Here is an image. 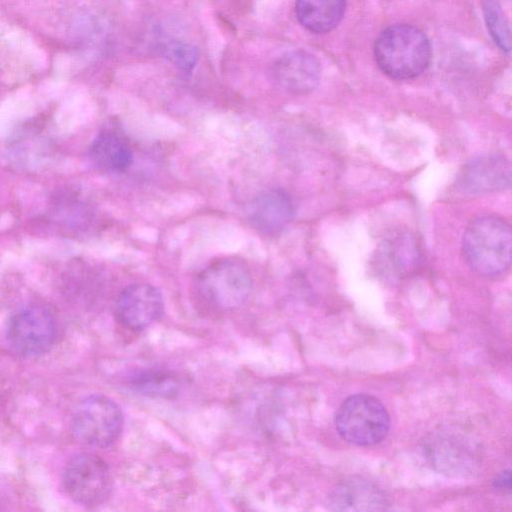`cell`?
Returning <instances> with one entry per match:
<instances>
[{"label": "cell", "mask_w": 512, "mask_h": 512, "mask_svg": "<svg viewBox=\"0 0 512 512\" xmlns=\"http://www.w3.org/2000/svg\"><path fill=\"white\" fill-rule=\"evenodd\" d=\"M462 252L467 264L482 276H497L511 263L512 234L501 217L480 215L467 225L462 238Z\"/></svg>", "instance_id": "1"}, {"label": "cell", "mask_w": 512, "mask_h": 512, "mask_svg": "<svg viewBox=\"0 0 512 512\" xmlns=\"http://www.w3.org/2000/svg\"><path fill=\"white\" fill-rule=\"evenodd\" d=\"M378 67L398 80L415 78L423 73L431 60V45L417 27L396 24L378 36L374 46Z\"/></svg>", "instance_id": "2"}, {"label": "cell", "mask_w": 512, "mask_h": 512, "mask_svg": "<svg viewBox=\"0 0 512 512\" xmlns=\"http://www.w3.org/2000/svg\"><path fill=\"white\" fill-rule=\"evenodd\" d=\"M335 425L339 435L357 446L375 445L385 439L390 418L385 406L374 396L356 394L340 405Z\"/></svg>", "instance_id": "3"}, {"label": "cell", "mask_w": 512, "mask_h": 512, "mask_svg": "<svg viewBox=\"0 0 512 512\" xmlns=\"http://www.w3.org/2000/svg\"><path fill=\"white\" fill-rule=\"evenodd\" d=\"M197 286L209 304L229 310L248 300L252 291V277L244 262L226 258L206 267L198 276Z\"/></svg>", "instance_id": "4"}, {"label": "cell", "mask_w": 512, "mask_h": 512, "mask_svg": "<svg viewBox=\"0 0 512 512\" xmlns=\"http://www.w3.org/2000/svg\"><path fill=\"white\" fill-rule=\"evenodd\" d=\"M123 414L120 407L103 395H91L76 407L71 429L82 444L104 448L113 444L121 434Z\"/></svg>", "instance_id": "5"}, {"label": "cell", "mask_w": 512, "mask_h": 512, "mask_svg": "<svg viewBox=\"0 0 512 512\" xmlns=\"http://www.w3.org/2000/svg\"><path fill=\"white\" fill-rule=\"evenodd\" d=\"M63 483L75 502L88 507L103 504L113 487L108 465L92 453H80L70 459L64 470Z\"/></svg>", "instance_id": "6"}, {"label": "cell", "mask_w": 512, "mask_h": 512, "mask_svg": "<svg viewBox=\"0 0 512 512\" xmlns=\"http://www.w3.org/2000/svg\"><path fill=\"white\" fill-rule=\"evenodd\" d=\"M6 338L9 346L18 354L24 356L42 354L55 341V317L43 305L25 306L9 319Z\"/></svg>", "instance_id": "7"}, {"label": "cell", "mask_w": 512, "mask_h": 512, "mask_svg": "<svg viewBox=\"0 0 512 512\" xmlns=\"http://www.w3.org/2000/svg\"><path fill=\"white\" fill-rule=\"evenodd\" d=\"M164 310L161 292L148 283H134L119 295L116 315L119 321L132 330H142L157 321Z\"/></svg>", "instance_id": "8"}, {"label": "cell", "mask_w": 512, "mask_h": 512, "mask_svg": "<svg viewBox=\"0 0 512 512\" xmlns=\"http://www.w3.org/2000/svg\"><path fill=\"white\" fill-rule=\"evenodd\" d=\"M511 168L503 156L487 154L470 160L458 176V187L468 194H485L510 185Z\"/></svg>", "instance_id": "9"}, {"label": "cell", "mask_w": 512, "mask_h": 512, "mask_svg": "<svg viewBox=\"0 0 512 512\" xmlns=\"http://www.w3.org/2000/svg\"><path fill=\"white\" fill-rule=\"evenodd\" d=\"M320 72L318 60L304 50L286 52L272 65V75L276 82L295 94L312 91L319 82Z\"/></svg>", "instance_id": "10"}, {"label": "cell", "mask_w": 512, "mask_h": 512, "mask_svg": "<svg viewBox=\"0 0 512 512\" xmlns=\"http://www.w3.org/2000/svg\"><path fill=\"white\" fill-rule=\"evenodd\" d=\"M294 204L282 189L271 188L257 195L249 208L252 226L264 235L280 233L293 219Z\"/></svg>", "instance_id": "11"}, {"label": "cell", "mask_w": 512, "mask_h": 512, "mask_svg": "<svg viewBox=\"0 0 512 512\" xmlns=\"http://www.w3.org/2000/svg\"><path fill=\"white\" fill-rule=\"evenodd\" d=\"M328 505L337 511H377L386 508L387 499L372 482L352 477L336 485L328 497Z\"/></svg>", "instance_id": "12"}, {"label": "cell", "mask_w": 512, "mask_h": 512, "mask_svg": "<svg viewBox=\"0 0 512 512\" xmlns=\"http://www.w3.org/2000/svg\"><path fill=\"white\" fill-rule=\"evenodd\" d=\"M93 164L106 172H124L131 165L133 151L124 135L113 128L99 132L90 147Z\"/></svg>", "instance_id": "13"}, {"label": "cell", "mask_w": 512, "mask_h": 512, "mask_svg": "<svg viewBox=\"0 0 512 512\" xmlns=\"http://www.w3.org/2000/svg\"><path fill=\"white\" fill-rule=\"evenodd\" d=\"M378 260L389 275L402 277L419 266L421 253L413 235L397 232L384 240Z\"/></svg>", "instance_id": "14"}, {"label": "cell", "mask_w": 512, "mask_h": 512, "mask_svg": "<svg viewBox=\"0 0 512 512\" xmlns=\"http://www.w3.org/2000/svg\"><path fill=\"white\" fill-rule=\"evenodd\" d=\"M346 0H296L298 22L312 33H326L342 20Z\"/></svg>", "instance_id": "15"}, {"label": "cell", "mask_w": 512, "mask_h": 512, "mask_svg": "<svg viewBox=\"0 0 512 512\" xmlns=\"http://www.w3.org/2000/svg\"><path fill=\"white\" fill-rule=\"evenodd\" d=\"M132 387L141 394L158 398H172L179 391V382L167 371L148 369L132 376Z\"/></svg>", "instance_id": "16"}, {"label": "cell", "mask_w": 512, "mask_h": 512, "mask_svg": "<svg viewBox=\"0 0 512 512\" xmlns=\"http://www.w3.org/2000/svg\"><path fill=\"white\" fill-rule=\"evenodd\" d=\"M158 49L162 56L186 75L192 73L199 58L196 47L178 40H165L158 45Z\"/></svg>", "instance_id": "17"}, {"label": "cell", "mask_w": 512, "mask_h": 512, "mask_svg": "<svg viewBox=\"0 0 512 512\" xmlns=\"http://www.w3.org/2000/svg\"><path fill=\"white\" fill-rule=\"evenodd\" d=\"M483 11L487 28L497 45L510 51V29L497 0H483Z\"/></svg>", "instance_id": "18"}, {"label": "cell", "mask_w": 512, "mask_h": 512, "mask_svg": "<svg viewBox=\"0 0 512 512\" xmlns=\"http://www.w3.org/2000/svg\"><path fill=\"white\" fill-rule=\"evenodd\" d=\"M493 485L498 490H510L511 474L510 470H505L500 473L493 482Z\"/></svg>", "instance_id": "19"}]
</instances>
